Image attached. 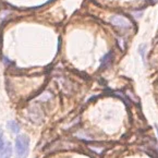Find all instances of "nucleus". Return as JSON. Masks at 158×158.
<instances>
[{"label":"nucleus","mask_w":158,"mask_h":158,"mask_svg":"<svg viewBox=\"0 0 158 158\" xmlns=\"http://www.w3.org/2000/svg\"><path fill=\"white\" fill-rule=\"evenodd\" d=\"M30 139L26 135H19L15 139V153L18 158H26L28 154Z\"/></svg>","instance_id":"1"},{"label":"nucleus","mask_w":158,"mask_h":158,"mask_svg":"<svg viewBox=\"0 0 158 158\" xmlns=\"http://www.w3.org/2000/svg\"><path fill=\"white\" fill-rule=\"evenodd\" d=\"M12 154L11 143L6 142L3 132L0 130V158H9Z\"/></svg>","instance_id":"2"},{"label":"nucleus","mask_w":158,"mask_h":158,"mask_svg":"<svg viewBox=\"0 0 158 158\" xmlns=\"http://www.w3.org/2000/svg\"><path fill=\"white\" fill-rule=\"evenodd\" d=\"M110 22H111L114 25L118 26V27H121V28H128L131 26V23L126 19L123 16L121 15H114L110 19Z\"/></svg>","instance_id":"3"},{"label":"nucleus","mask_w":158,"mask_h":158,"mask_svg":"<svg viewBox=\"0 0 158 158\" xmlns=\"http://www.w3.org/2000/svg\"><path fill=\"white\" fill-rule=\"evenodd\" d=\"M7 126H8V128H9V130L12 131L13 133H15V134L20 132V126L16 123L15 121H9Z\"/></svg>","instance_id":"4"},{"label":"nucleus","mask_w":158,"mask_h":158,"mask_svg":"<svg viewBox=\"0 0 158 158\" xmlns=\"http://www.w3.org/2000/svg\"><path fill=\"white\" fill-rule=\"evenodd\" d=\"M110 59H111V52H109V54H107L106 56L102 58V67H106V65L108 64V63L110 62Z\"/></svg>","instance_id":"5"},{"label":"nucleus","mask_w":158,"mask_h":158,"mask_svg":"<svg viewBox=\"0 0 158 158\" xmlns=\"http://www.w3.org/2000/svg\"><path fill=\"white\" fill-rule=\"evenodd\" d=\"M148 1H149L151 3H155L156 1H158V0H148Z\"/></svg>","instance_id":"6"},{"label":"nucleus","mask_w":158,"mask_h":158,"mask_svg":"<svg viewBox=\"0 0 158 158\" xmlns=\"http://www.w3.org/2000/svg\"><path fill=\"white\" fill-rule=\"evenodd\" d=\"M156 129H157V133H158V127H156Z\"/></svg>","instance_id":"7"}]
</instances>
